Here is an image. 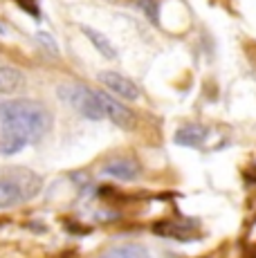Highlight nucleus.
<instances>
[{
  "label": "nucleus",
  "instance_id": "nucleus-14",
  "mask_svg": "<svg viewBox=\"0 0 256 258\" xmlns=\"http://www.w3.org/2000/svg\"><path fill=\"white\" fill-rule=\"evenodd\" d=\"M0 32H3V29H0Z\"/></svg>",
  "mask_w": 256,
  "mask_h": 258
},
{
  "label": "nucleus",
  "instance_id": "nucleus-1",
  "mask_svg": "<svg viewBox=\"0 0 256 258\" xmlns=\"http://www.w3.org/2000/svg\"><path fill=\"white\" fill-rule=\"evenodd\" d=\"M52 126V115L41 101L34 99H14L0 103V128L21 133L29 144L38 142Z\"/></svg>",
  "mask_w": 256,
  "mask_h": 258
},
{
  "label": "nucleus",
  "instance_id": "nucleus-10",
  "mask_svg": "<svg viewBox=\"0 0 256 258\" xmlns=\"http://www.w3.org/2000/svg\"><path fill=\"white\" fill-rule=\"evenodd\" d=\"M81 32H83V36H88V41H90L92 45H95L97 52L103 54L106 58H115V56H117V49H115V45H112V43L108 41V38L103 36L101 32H97L95 27H88V25H83Z\"/></svg>",
  "mask_w": 256,
  "mask_h": 258
},
{
  "label": "nucleus",
  "instance_id": "nucleus-3",
  "mask_svg": "<svg viewBox=\"0 0 256 258\" xmlns=\"http://www.w3.org/2000/svg\"><path fill=\"white\" fill-rule=\"evenodd\" d=\"M56 94L63 103L75 108L81 117L90 119V121H103L106 119V112H103L99 101V92L86 88L83 83H61Z\"/></svg>",
  "mask_w": 256,
  "mask_h": 258
},
{
  "label": "nucleus",
  "instance_id": "nucleus-4",
  "mask_svg": "<svg viewBox=\"0 0 256 258\" xmlns=\"http://www.w3.org/2000/svg\"><path fill=\"white\" fill-rule=\"evenodd\" d=\"M99 101H101L103 112H106V119H110L115 126L124 128V131H131V128L135 126V121H137L135 112H133L124 101H117L115 97H110V94H106V92H99Z\"/></svg>",
  "mask_w": 256,
  "mask_h": 258
},
{
  "label": "nucleus",
  "instance_id": "nucleus-13",
  "mask_svg": "<svg viewBox=\"0 0 256 258\" xmlns=\"http://www.w3.org/2000/svg\"><path fill=\"white\" fill-rule=\"evenodd\" d=\"M137 7L151 18V21H157V5L155 0H137Z\"/></svg>",
  "mask_w": 256,
  "mask_h": 258
},
{
  "label": "nucleus",
  "instance_id": "nucleus-5",
  "mask_svg": "<svg viewBox=\"0 0 256 258\" xmlns=\"http://www.w3.org/2000/svg\"><path fill=\"white\" fill-rule=\"evenodd\" d=\"M99 81L103 83V88H108L115 97H119L121 101H135L140 99V88L137 83H133L128 77L119 72H112V70H106L99 74Z\"/></svg>",
  "mask_w": 256,
  "mask_h": 258
},
{
  "label": "nucleus",
  "instance_id": "nucleus-8",
  "mask_svg": "<svg viewBox=\"0 0 256 258\" xmlns=\"http://www.w3.org/2000/svg\"><path fill=\"white\" fill-rule=\"evenodd\" d=\"M205 140H207V131L198 123H189V126H182L175 131V144H180V146L198 148L203 146Z\"/></svg>",
  "mask_w": 256,
  "mask_h": 258
},
{
  "label": "nucleus",
  "instance_id": "nucleus-12",
  "mask_svg": "<svg viewBox=\"0 0 256 258\" xmlns=\"http://www.w3.org/2000/svg\"><path fill=\"white\" fill-rule=\"evenodd\" d=\"M36 41H38V43H43V45H45V49H47V52L52 54V56H58V47H56V41H54L52 36H47L45 32H38V34H36Z\"/></svg>",
  "mask_w": 256,
  "mask_h": 258
},
{
  "label": "nucleus",
  "instance_id": "nucleus-2",
  "mask_svg": "<svg viewBox=\"0 0 256 258\" xmlns=\"http://www.w3.org/2000/svg\"><path fill=\"white\" fill-rule=\"evenodd\" d=\"M43 180L29 168H9L0 175V209L16 207L38 196Z\"/></svg>",
  "mask_w": 256,
  "mask_h": 258
},
{
  "label": "nucleus",
  "instance_id": "nucleus-11",
  "mask_svg": "<svg viewBox=\"0 0 256 258\" xmlns=\"http://www.w3.org/2000/svg\"><path fill=\"white\" fill-rule=\"evenodd\" d=\"M103 258H151V254H149V249H146V247L128 242V245L110 247V249L103 254Z\"/></svg>",
  "mask_w": 256,
  "mask_h": 258
},
{
  "label": "nucleus",
  "instance_id": "nucleus-7",
  "mask_svg": "<svg viewBox=\"0 0 256 258\" xmlns=\"http://www.w3.org/2000/svg\"><path fill=\"white\" fill-rule=\"evenodd\" d=\"M25 74L18 68L0 66V94H18L25 90Z\"/></svg>",
  "mask_w": 256,
  "mask_h": 258
},
{
  "label": "nucleus",
  "instance_id": "nucleus-9",
  "mask_svg": "<svg viewBox=\"0 0 256 258\" xmlns=\"http://www.w3.org/2000/svg\"><path fill=\"white\" fill-rule=\"evenodd\" d=\"M29 144L27 137H23L21 133L9 131V128H0V153L3 155H14V153L23 151Z\"/></svg>",
  "mask_w": 256,
  "mask_h": 258
},
{
  "label": "nucleus",
  "instance_id": "nucleus-6",
  "mask_svg": "<svg viewBox=\"0 0 256 258\" xmlns=\"http://www.w3.org/2000/svg\"><path fill=\"white\" fill-rule=\"evenodd\" d=\"M103 175L115 177L119 182H133L140 177V164L131 157H112L103 164Z\"/></svg>",
  "mask_w": 256,
  "mask_h": 258
}]
</instances>
